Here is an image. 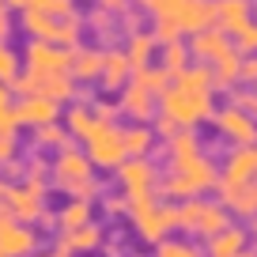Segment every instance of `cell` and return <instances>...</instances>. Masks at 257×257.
<instances>
[{
  "label": "cell",
  "instance_id": "obj_1",
  "mask_svg": "<svg viewBox=\"0 0 257 257\" xmlns=\"http://www.w3.org/2000/svg\"><path fill=\"white\" fill-rule=\"evenodd\" d=\"M49 182H53L61 193H68L72 201H87V204L102 193V182H95V167H91V159L76 144L57 152V159L49 163Z\"/></svg>",
  "mask_w": 257,
  "mask_h": 257
},
{
  "label": "cell",
  "instance_id": "obj_2",
  "mask_svg": "<svg viewBox=\"0 0 257 257\" xmlns=\"http://www.w3.org/2000/svg\"><path fill=\"white\" fill-rule=\"evenodd\" d=\"M155 102H159V113L170 117L178 128H197L201 121H212V113H216L208 87H189L182 80H170V87Z\"/></svg>",
  "mask_w": 257,
  "mask_h": 257
},
{
  "label": "cell",
  "instance_id": "obj_3",
  "mask_svg": "<svg viewBox=\"0 0 257 257\" xmlns=\"http://www.w3.org/2000/svg\"><path fill=\"white\" fill-rule=\"evenodd\" d=\"M19 27H23L27 38L34 42H46V46H61V49H76L83 38V19H53L46 12H34V8H19Z\"/></svg>",
  "mask_w": 257,
  "mask_h": 257
},
{
  "label": "cell",
  "instance_id": "obj_4",
  "mask_svg": "<svg viewBox=\"0 0 257 257\" xmlns=\"http://www.w3.org/2000/svg\"><path fill=\"white\" fill-rule=\"evenodd\" d=\"M128 219H133V227H137V234L144 242L159 246L163 238H170L178 231V204H155V197L152 201H133L128 204Z\"/></svg>",
  "mask_w": 257,
  "mask_h": 257
},
{
  "label": "cell",
  "instance_id": "obj_5",
  "mask_svg": "<svg viewBox=\"0 0 257 257\" xmlns=\"http://www.w3.org/2000/svg\"><path fill=\"white\" fill-rule=\"evenodd\" d=\"M83 148H87L83 155L91 159V167H102V170H117L121 163L128 159L125 137H121V125H117V121H98L95 117V125H91Z\"/></svg>",
  "mask_w": 257,
  "mask_h": 257
},
{
  "label": "cell",
  "instance_id": "obj_6",
  "mask_svg": "<svg viewBox=\"0 0 257 257\" xmlns=\"http://www.w3.org/2000/svg\"><path fill=\"white\" fill-rule=\"evenodd\" d=\"M46 193H49L46 178H19V182L4 185V197H0V201L8 204L16 223L31 227V223H38V216L46 212Z\"/></svg>",
  "mask_w": 257,
  "mask_h": 257
},
{
  "label": "cell",
  "instance_id": "obj_7",
  "mask_svg": "<svg viewBox=\"0 0 257 257\" xmlns=\"http://www.w3.org/2000/svg\"><path fill=\"white\" fill-rule=\"evenodd\" d=\"M117 185H121V197H128V204L133 201H152L155 189H159V170H155L152 155L121 163L117 167Z\"/></svg>",
  "mask_w": 257,
  "mask_h": 257
},
{
  "label": "cell",
  "instance_id": "obj_8",
  "mask_svg": "<svg viewBox=\"0 0 257 257\" xmlns=\"http://www.w3.org/2000/svg\"><path fill=\"white\" fill-rule=\"evenodd\" d=\"M19 64H27V76H64L68 64H72V49L61 46H46V42H27Z\"/></svg>",
  "mask_w": 257,
  "mask_h": 257
},
{
  "label": "cell",
  "instance_id": "obj_9",
  "mask_svg": "<svg viewBox=\"0 0 257 257\" xmlns=\"http://www.w3.org/2000/svg\"><path fill=\"white\" fill-rule=\"evenodd\" d=\"M212 121H216L219 137H223V140H231L234 148L257 144V117H249V113H246V110H238V106L216 110V113H212Z\"/></svg>",
  "mask_w": 257,
  "mask_h": 257
},
{
  "label": "cell",
  "instance_id": "obj_10",
  "mask_svg": "<svg viewBox=\"0 0 257 257\" xmlns=\"http://www.w3.org/2000/svg\"><path fill=\"white\" fill-rule=\"evenodd\" d=\"M167 159H170V174H189L204 163V148H201V137L193 128H182L178 137L167 140Z\"/></svg>",
  "mask_w": 257,
  "mask_h": 257
},
{
  "label": "cell",
  "instance_id": "obj_11",
  "mask_svg": "<svg viewBox=\"0 0 257 257\" xmlns=\"http://www.w3.org/2000/svg\"><path fill=\"white\" fill-rule=\"evenodd\" d=\"M12 110H16L19 128H42V125H53L61 117V102L42 98V95H19L12 102Z\"/></svg>",
  "mask_w": 257,
  "mask_h": 257
},
{
  "label": "cell",
  "instance_id": "obj_12",
  "mask_svg": "<svg viewBox=\"0 0 257 257\" xmlns=\"http://www.w3.org/2000/svg\"><path fill=\"white\" fill-rule=\"evenodd\" d=\"M189 57H193V64H212V61H219L223 53H231V34L227 31H219L216 23L212 27H204V31H197V34H189Z\"/></svg>",
  "mask_w": 257,
  "mask_h": 257
},
{
  "label": "cell",
  "instance_id": "obj_13",
  "mask_svg": "<svg viewBox=\"0 0 257 257\" xmlns=\"http://www.w3.org/2000/svg\"><path fill=\"white\" fill-rule=\"evenodd\" d=\"M102 242H106V231L91 219V223L76 227V231H61L57 242H53V249L64 253V257H80V253H95V249H102Z\"/></svg>",
  "mask_w": 257,
  "mask_h": 257
},
{
  "label": "cell",
  "instance_id": "obj_14",
  "mask_svg": "<svg viewBox=\"0 0 257 257\" xmlns=\"http://www.w3.org/2000/svg\"><path fill=\"white\" fill-rule=\"evenodd\" d=\"M216 189H219V204H223L231 216H242V219H253L257 216V178L238 182V185L216 182Z\"/></svg>",
  "mask_w": 257,
  "mask_h": 257
},
{
  "label": "cell",
  "instance_id": "obj_15",
  "mask_svg": "<svg viewBox=\"0 0 257 257\" xmlns=\"http://www.w3.org/2000/svg\"><path fill=\"white\" fill-rule=\"evenodd\" d=\"M212 23H216V0H182L174 12V27L182 38H189V34L204 31Z\"/></svg>",
  "mask_w": 257,
  "mask_h": 257
},
{
  "label": "cell",
  "instance_id": "obj_16",
  "mask_svg": "<svg viewBox=\"0 0 257 257\" xmlns=\"http://www.w3.org/2000/svg\"><path fill=\"white\" fill-rule=\"evenodd\" d=\"M117 95H121V98H117V110L125 113V117H133L137 125H148V121L155 117V95H148L140 83L128 80Z\"/></svg>",
  "mask_w": 257,
  "mask_h": 257
},
{
  "label": "cell",
  "instance_id": "obj_17",
  "mask_svg": "<svg viewBox=\"0 0 257 257\" xmlns=\"http://www.w3.org/2000/svg\"><path fill=\"white\" fill-rule=\"evenodd\" d=\"M38 249V231L27 223H8L0 227V257H31Z\"/></svg>",
  "mask_w": 257,
  "mask_h": 257
},
{
  "label": "cell",
  "instance_id": "obj_18",
  "mask_svg": "<svg viewBox=\"0 0 257 257\" xmlns=\"http://www.w3.org/2000/svg\"><path fill=\"white\" fill-rule=\"evenodd\" d=\"M98 80H102V87L110 91V95H117V91L133 80L125 49H102V72H98Z\"/></svg>",
  "mask_w": 257,
  "mask_h": 257
},
{
  "label": "cell",
  "instance_id": "obj_19",
  "mask_svg": "<svg viewBox=\"0 0 257 257\" xmlns=\"http://www.w3.org/2000/svg\"><path fill=\"white\" fill-rule=\"evenodd\" d=\"M249 178H257V148L253 144L234 148V152L227 155V167H223V174H219V182L238 185V182H249Z\"/></svg>",
  "mask_w": 257,
  "mask_h": 257
},
{
  "label": "cell",
  "instance_id": "obj_20",
  "mask_svg": "<svg viewBox=\"0 0 257 257\" xmlns=\"http://www.w3.org/2000/svg\"><path fill=\"white\" fill-rule=\"evenodd\" d=\"M208 246H204V257H238L242 249L249 246V234L242 231V227H223L219 234H212V238H204Z\"/></svg>",
  "mask_w": 257,
  "mask_h": 257
},
{
  "label": "cell",
  "instance_id": "obj_21",
  "mask_svg": "<svg viewBox=\"0 0 257 257\" xmlns=\"http://www.w3.org/2000/svg\"><path fill=\"white\" fill-rule=\"evenodd\" d=\"M253 19V0H216V27L234 34Z\"/></svg>",
  "mask_w": 257,
  "mask_h": 257
},
{
  "label": "cell",
  "instance_id": "obj_22",
  "mask_svg": "<svg viewBox=\"0 0 257 257\" xmlns=\"http://www.w3.org/2000/svg\"><path fill=\"white\" fill-rule=\"evenodd\" d=\"M102 72V49H91V46H76L72 49V64H68V76L76 83H91L98 80Z\"/></svg>",
  "mask_w": 257,
  "mask_h": 257
},
{
  "label": "cell",
  "instance_id": "obj_23",
  "mask_svg": "<svg viewBox=\"0 0 257 257\" xmlns=\"http://www.w3.org/2000/svg\"><path fill=\"white\" fill-rule=\"evenodd\" d=\"M223 227H231V212H227L219 201H204V204H201V216H197V227H193V234L212 238V234H219Z\"/></svg>",
  "mask_w": 257,
  "mask_h": 257
},
{
  "label": "cell",
  "instance_id": "obj_24",
  "mask_svg": "<svg viewBox=\"0 0 257 257\" xmlns=\"http://www.w3.org/2000/svg\"><path fill=\"white\" fill-rule=\"evenodd\" d=\"M238 61H242V53H223L219 61H212L208 64V72H212V91H231L234 83H238Z\"/></svg>",
  "mask_w": 257,
  "mask_h": 257
},
{
  "label": "cell",
  "instance_id": "obj_25",
  "mask_svg": "<svg viewBox=\"0 0 257 257\" xmlns=\"http://www.w3.org/2000/svg\"><path fill=\"white\" fill-rule=\"evenodd\" d=\"M121 137H125V152H128V159H144V155H152V148H155V133H152V125H133L128 128H121Z\"/></svg>",
  "mask_w": 257,
  "mask_h": 257
},
{
  "label": "cell",
  "instance_id": "obj_26",
  "mask_svg": "<svg viewBox=\"0 0 257 257\" xmlns=\"http://www.w3.org/2000/svg\"><path fill=\"white\" fill-rule=\"evenodd\" d=\"M155 38L148 31H137V34H128V46H125V57H128V68L137 72V68H148L152 64V53H155Z\"/></svg>",
  "mask_w": 257,
  "mask_h": 257
},
{
  "label": "cell",
  "instance_id": "obj_27",
  "mask_svg": "<svg viewBox=\"0 0 257 257\" xmlns=\"http://www.w3.org/2000/svg\"><path fill=\"white\" fill-rule=\"evenodd\" d=\"M91 223V204L87 201H68L61 212H57V227L61 231H76V227Z\"/></svg>",
  "mask_w": 257,
  "mask_h": 257
},
{
  "label": "cell",
  "instance_id": "obj_28",
  "mask_svg": "<svg viewBox=\"0 0 257 257\" xmlns=\"http://www.w3.org/2000/svg\"><path fill=\"white\" fill-rule=\"evenodd\" d=\"M34 144H38V148H53V152H61V148H72L76 140L68 137V128H61V121H53V125L34 128Z\"/></svg>",
  "mask_w": 257,
  "mask_h": 257
},
{
  "label": "cell",
  "instance_id": "obj_29",
  "mask_svg": "<svg viewBox=\"0 0 257 257\" xmlns=\"http://www.w3.org/2000/svg\"><path fill=\"white\" fill-rule=\"evenodd\" d=\"M189 64H193V57H189V49H185L182 42H174V46H163V64H159V68L170 76V80H174V76H182Z\"/></svg>",
  "mask_w": 257,
  "mask_h": 257
},
{
  "label": "cell",
  "instance_id": "obj_30",
  "mask_svg": "<svg viewBox=\"0 0 257 257\" xmlns=\"http://www.w3.org/2000/svg\"><path fill=\"white\" fill-rule=\"evenodd\" d=\"M133 83H140V87H144L148 95H155V98H159L163 91L170 87V76L163 72L159 64H155V68H152V64H148V68H137V72H133Z\"/></svg>",
  "mask_w": 257,
  "mask_h": 257
},
{
  "label": "cell",
  "instance_id": "obj_31",
  "mask_svg": "<svg viewBox=\"0 0 257 257\" xmlns=\"http://www.w3.org/2000/svg\"><path fill=\"white\" fill-rule=\"evenodd\" d=\"M91 125H95V117H91V110L87 106H72V110L64 113V128H68V137L72 140H87V133H91Z\"/></svg>",
  "mask_w": 257,
  "mask_h": 257
},
{
  "label": "cell",
  "instance_id": "obj_32",
  "mask_svg": "<svg viewBox=\"0 0 257 257\" xmlns=\"http://www.w3.org/2000/svg\"><path fill=\"white\" fill-rule=\"evenodd\" d=\"M155 257H204V249L189 238H163L155 246Z\"/></svg>",
  "mask_w": 257,
  "mask_h": 257
},
{
  "label": "cell",
  "instance_id": "obj_33",
  "mask_svg": "<svg viewBox=\"0 0 257 257\" xmlns=\"http://www.w3.org/2000/svg\"><path fill=\"white\" fill-rule=\"evenodd\" d=\"M12 102H16L12 87H8V83H0V133H4V137H16V133H19V121H16Z\"/></svg>",
  "mask_w": 257,
  "mask_h": 257
},
{
  "label": "cell",
  "instance_id": "obj_34",
  "mask_svg": "<svg viewBox=\"0 0 257 257\" xmlns=\"http://www.w3.org/2000/svg\"><path fill=\"white\" fill-rule=\"evenodd\" d=\"M23 8L46 12V16H53V19H72V16H80V12H76V0H27Z\"/></svg>",
  "mask_w": 257,
  "mask_h": 257
},
{
  "label": "cell",
  "instance_id": "obj_35",
  "mask_svg": "<svg viewBox=\"0 0 257 257\" xmlns=\"http://www.w3.org/2000/svg\"><path fill=\"white\" fill-rule=\"evenodd\" d=\"M231 46H234V53H242V57H246V53H257V23H253V19L231 34Z\"/></svg>",
  "mask_w": 257,
  "mask_h": 257
},
{
  "label": "cell",
  "instance_id": "obj_36",
  "mask_svg": "<svg viewBox=\"0 0 257 257\" xmlns=\"http://www.w3.org/2000/svg\"><path fill=\"white\" fill-rule=\"evenodd\" d=\"M19 72H23V68H19V53L8 42H0V83H12Z\"/></svg>",
  "mask_w": 257,
  "mask_h": 257
},
{
  "label": "cell",
  "instance_id": "obj_37",
  "mask_svg": "<svg viewBox=\"0 0 257 257\" xmlns=\"http://www.w3.org/2000/svg\"><path fill=\"white\" fill-rule=\"evenodd\" d=\"M91 117H98V121H117L121 117V110H117V98H91Z\"/></svg>",
  "mask_w": 257,
  "mask_h": 257
},
{
  "label": "cell",
  "instance_id": "obj_38",
  "mask_svg": "<svg viewBox=\"0 0 257 257\" xmlns=\"http://www.w3.org/2000/svg\"><path fill=\"white\" fill-rule=\"evenodd\" d=\"M87 27H91V31H98L102 38H113V16H110V12H102V8H95L87 16Z\"/></svg>",
  "mask_w": 257,
  "mask_h": 257
},
{
  "label": "cell",
  "instance_id": "obj_39",
  "mask_svg": "<svg viewBox=\"0 0 257 257\" xmlns=\"http://www.w3.org/2000/svg\"><path fill=\"white\" fill-rule=\"evenodd\" d=\"M238 83H253L257 87V53H246L238 61Z\"/></svg>",
  "mask_w": 257,
  "mask_h": 257
},
{
  "label": "cell",
  "instance_id": "obj_40",
  "mask_svg": "<svg viewBox=\"0 0 257 257\" xmlns=\"http://www.w3.org/2000/svg\"><path fill=\"white\" fill-rule=\"evenodd\" d=\"M152 133H155V137H163V140H170V137H178L182 128H178V125H174V121H170V117H163V113H155V117H152Z\"/></svg>",
  "mask_w": 257,
  "mask_h": 257
},
{
  "label": "cell",
  "instance_id": "obj_41",
  "mask_svg": "<svg viewBox=\"0 0 257 257\" xmlns=\"http://www.w3.org/2000/svg\"><path fill=\"white\" fill-rule=\"evenodd\" d=\"M8 159H19V140L0 133V163H8Z\"/></svg>",
  "mask_w": 257,
  "mask_h": 257
},
{
  "label": "cell",
  "instance_id": "obj_42",
  "mask_svg": "<svg viewBox=\"0 0 257 257\" xmlns=\"http://www.w3.org/2000/svg\"><path fill=\"white\" fill-rule=\"evenodd\" d=\"M106 212H110V216H128V197H110V201H106Z\"/></svg>",
  "mask_w": 257,
  "mask_h": 257
},
{
  "label": "cell",
  "instance_id": "obj_43",
  "mask_svg": "<svg viewBox=\"0 0 257 257\" xmlns=\"http://www.w3.org/2000/svg\"><path fill=\"white\" fill-rule=\"evenodd\" d=\"M98 8L110 12V16H121V12L128 8V0H98Z\"/></svg>",
  "mask_w": 257,
  "mask_h": 257
},
{
  "label": "cell",
  "instance_id": "obj_44",
  "mask_svg": "<svg viewBox=\"0 0 257 257\" xmlns=\"http://www.w3.org/2000/svg\"><path fill=\"white\" fill-rule=\"evenodd\" d=\"M12 31H16V23H12V12H0V42H8Z\"/></svg>",
  "mask_w": 257,
  "mask_h": 257
},
{
  "label": "cell",
  "instance_id": "obj_45",
  "mask_svg": "<svg viewBox=\"0 0 257 257\" xmlns=\"http://www.w3.org/2000/svg\"><path fill=\"white\" fill-rule=\"evenodd\" d=\"M8 223H16V219H12V212H8V204L0 201V227H8Z\"/></svg>",
  "mask_w": 257,
  "mask_h": 257
},
{
  "label": "cell",
  "instance_id": "obj_46",
  "mask_svg": "<svg viewBox=\"0 0 257 257\" xmlns=\"http://www.w3.org/2000/svg\"><path fill=\"white\" fill-rule=\"evenodd\" d=\"M0 4H4V8H8V12H19V8H23V4H27V0H0Z\"/></svg>",
  "mask_w": 257,
  "mask_h": 257
},
{
  "label": "cell",
  "instance_id": "obj_47",
  "mask_svg": "<svg viewBox=\"0 0 257 257\" xmlns=\"http://www.w3.org/2000/svg\"><path fill=\"white\" fill-rule=\"evenodd\" d=\"M38 257H64V253H57V249H49V253H38Z\"/></svg>",
  "mask_w": 257,
  "mask_h": 257
},
{
  "label": "cell",
  "instance_id": "obj_48",
  "mask_svg": "<svg viewBox=\"0 0 257 257\" xmlns=\"http://www.w3.org/2000/svg\"><path fill=\"white\" fill-rule=\"evenodd\" d=\"M253 238H257V216H253Z\"/></svg>",
  "mask_w": 257,
  "mask_h": 257
},
{
  "label": "cell",
  "instance_id": "obj_49",
  "mask_svg": "<svg viewBox=\"0 0 257 257\" xmlns=\"http://www.w3.org/2000/svg\"><path fill=\"white\" fill-rule=\"evenodd\" d=\"M0 197H4V182H0Z\"/></svg>",
  "mask_w": 257,
  "mask_h": 257
},
{
  "label": "cell",
  "instance_id": "obj_50",
  "mask_svg": "<svg viewBox=\"0 0 257 257\" xmlns=\"http://www.w3.org/2000/svg\"><path fill=\"white\" fill-rule=\"evenodd\" d=\"M133 257H140V253H133Z\"/></svg>",
  "mask_w": 257,
  "mask_h": 257
},
{
  "label": "cell",
  "instance_id": "obj_51",
  "mask_svg": "<svg viewBox=\"0 0 257 257\" xmlns=\"http://www.w3.org/2000/svg\"><path fill=\"white\" fill-rule=\"evenodd\" d=\"M253 148H257V144H253Z\"/></svg>",
  "mask_w": 257,
  "mask_h": 257
}]
</instances>
